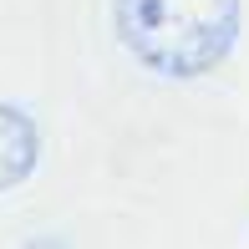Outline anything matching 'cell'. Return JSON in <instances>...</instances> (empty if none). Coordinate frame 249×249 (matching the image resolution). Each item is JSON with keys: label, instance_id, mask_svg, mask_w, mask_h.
<instances>
[{"label": "cell", "instance_id": "obj_1", "mask_svg": "<svg viewBox=\"0 0 249 249\" xmlns=\"http://www.w3.org/2000/svg\"><path fill=\"white\" fill-rule=\"evenodd\" d=\"M122 46L148 71L203 76L234 51L239 0H112Z\"/></svg>", "mask_w": 249, "mask_h": 249}, {"label": "cell", "instance_id": "obj_2", "mask_svg": "<svg viewBox=\"0 0 249 249\" xmlns=\"http://www.w3.org/2000/svg\"><path fill=\"white\" fill-rule=\"evenodd\" d=\"M41 158V132L20 107H0V188H16Z\"/></svg>", "mask_w": 249, "mask_h": 249}]
</instances>
